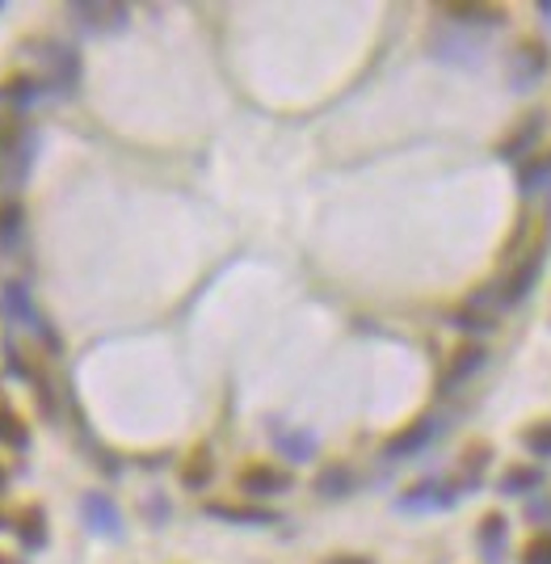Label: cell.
Listing matches in <instances>:
<instances>
[{"instance_id":"30","label":"cell","mask_w":551,"mask_h":564,"mask_svg":"<svg viewBox=\"0 0 551 564\" xmlns=\"http://www.w3.org/2000/svg\"><path fill=\"white\" fill-rule=\"evenodd\" d=\"M325 564H375V561H366V556H332Z\"/></svg>"},{"instance_id":"16","label":"cell","mask_w":551,"mask_h":564,"mask_svg":"<svg viewBox=\"0 0 551 564\" xmlns=\"http://www.w3.org/2000/svg\"><path fill=\"white\" fill-rule=\"evenodd\" d=\"M13 531H17V539L26 543L30 552H38V548L47 543V522H43V510H38V506L17 510V518H13Z\"/></svg>"},{"instance_id":"20","label":"cell","mask_w":551,"mask_h":564,"mask_svg":"<svg viewBox=\"0 0 551 564\" xmlns=\"http://www.w3.org/2000/svg\"><path fill=\"white\" fill-rule=\"evenodd\" d=\"M543 481H548V476H543V468H530V463H526V468H509V472L501 476V493L523 497V493H535Z\"/></svg>"},{"instance_id":"2","label":"cell","mask_w":551,"mask_h":564,"mask_svg":"<svg viewBox=\"0 0 551 564\" xmlns=\"http://www.w3.org/2000/svg\"><path fill=\"white\" fill-rule=\"evenodd\" d=\"M0 312H4V321L9 324L26 329V333L38 337V342H47L51 349H59V337L51 333V324L43 321V312H38V303H34L26 283H4V287H0Z\"/></svg>"},{"instance_id":"14","label":"cell","mask_w":551,"mask_h":564,"mask_svg":"<svg viewBox=\"0 0 551 564\" xmlns=\"http://www.w3.org/2000/svg\"><path fill=\"white\" fill-rule=\"evenodd\" d=\"M446 18L455 26H505V9H496V4H446Z\"/></svg>"},{"instance_id":"4","label":"cell","mask_w":551,"mask_h":564,"mask_svg":"<svg viewBox=\"0 0 551 564\" xmlns=\"http://www.w3.org/2000/svg\"><path fill=\"white\" fill-rule=\"evenodd\" d=\"M68 13L84 34H97V38L122 34L131 26V9L127 4H106V0H77V4H68Z\"/></svg>"},{"instance_id":"1","label":"cell","mask_w":551,"mask_h":564,"mask_svg":"<svg viewBox=\"0 0 551 564\" xmlns=\"http://www.w3.org/2000/svg\"><path fill=\"white\" fill-rule=\"evenodd\" d=\"M34 161V135L17 123V114L0 118V189H22Z\"/></svg>"},{"instance_id":"31","label":"cell","mask_w":551,"mask_h":564,"mask_svg":"<svg viewBox=\"0 0 551 564\" xmlns=\"http://www.w3.org/2000/svg\"><path fill=\"white\" fill-rule=\"evenodd\" d=\"M0 493H4V468H0ZM0 527H4V522H0Z\"/></svg>"},{"instance_id":"21","label":"cell","mask_w":551,"mask_h":564,"mask_svg":"<svg viewBox=\"0 0 551 564\" xmlns=\"http://www.w3.org/2000/svg\"><path fill=\"white\" fill-rule=\"evenodd\" d=\"M43 97V84L30 81V77H17V81H4L0 84V102H9V106H30V102H38Z\"/></svg>"},{"instance_id":"18","label":"cell","mask_w":551,"mask_h":564,"mask_svg":"<svg viewBox=\"0 0 551 564\" xmlns=\"http://www.w3.org/2000/svg\"><path fill=\"white\" fill-rule=\"evenodd\" d=\"M548 186H551V148L539 152V157H530V161L518 169V189H523V194H535V189H548Z\"/></svg>"},{"instance_id":"15","label":"cell","mask_w":551,"mask_h":564,"mask_svg":"<svg viewBox=\"0 0 551 564\" xmlns=\"http://www.w3.org/2000/svg\"><path fill=\"white\" fill-rule=\"evenodd\" d=\"M207 514H211V518H223V522H241V527H270V522H278L274 510H261V506H227V502H211Z\"/></svg>"},{"instance_id":"26","label":"cell","mask_w":551,"mask_h":564,"mask_svg":"<svg viewBox=\"0 0 551 564\" xmlns=\"http://www.w3.org/2000/svg\"><path fill=\"white\" fill-rule=\"evenodd\" d=\"M0 442H13V447H26V442H30L26 426H22V422H17V417H13L4 404H0Z\"/></svg>"},{"instance_id":"10","label":"cell","mask_w":551,"mask_h":564,"mask_svg":"<svg viewBox=\"0 0 551 564\" xmlns=\"http://www.w3.org/2000/svg\"><path fill=\"white\" fill-rule=\"evenodd\" d=\"M539 135H543V114H530V118H523V127L509 135V139H501L496 157H501V161H523L526 152H535Z\"/></svg>"},{"instance_id":"17","label":"cell","mask_w":551,"mask_h":564,"mask_svg":"<svg viewBox=\"0 0 551 564\" xmlns=\"http://www.w3.org/2000/svg\"><path fill=\"white\" fill-rule=\"evenodd\" d=\"M484 367V346H464L455 349V362H450V371H446V379H442V388L450 392L455 383H464L468 376H476Z\"/></svg>"},{"instance_id":"27","label":"cell","mask_w":551,"mask_h":564,"mask_svg":"<svg viewBox=\"0 0 551 564\" xmlns=\"http://www.w3.org/2000/svg\"><path fill=\"white\" fill-rule=\"evenodd\" d=\"M523 564H551V536H535L526 543Z\"/></svg>"},{"instance_id":"24","label":"cell","mask_w":551,"mask_h":564,"mask_svg":"<svg viewBox=\"0 0 551 564\" xmlns=\"http://www.w3.org/2000/svg\"><path fill=\"white\" fill-rule=\"evenodd\" d=\"M211 472H215V463H211V456H207V451H194L190 463L181 468V481H186V488H207V481H211Z\"/></svg>"},{"instance_id":"32","label":"cell","mask_w":551,"mask_h":564,"mask_svg":"<svg viewBox=\"0 0 551 564\" xmlns=\"http://www.w3.org/2000/svg\"><path fill=\"white\" fill-rule=\"evenodd\" d=\"M0 564H4V556H0Z\"/></svg>"},{"instance_id":"13","label":"cell","mask_w":551,"mask_h":564,"mask_svg":"<svg viewBox=\"0 0 551 564\" xmlns=\"http://www.w3.org/2000/svg\"><path fill=\"white\" fill-rule=\"evenodd\" d=\"M434 59H446V64H480V43H471V38H459V34H434Z\"/></svg>"},{"instance_id":"5","label":"cell","mask_w":551,"mask_h":564,"mask_svg":"<svg viewBox=\"0 0 551 564\" xmlns=\"http://www.w3.org/2000/svg\"><path fill=\"white\" fill-rule=\"evenodd\" d=\"M551 68V51L543 43H518L509 55V89L514 93H530L535 84L548 77Z\"/></svg>"},{"instance_id":"7","label":"cell","mask_w":551,"mask_h":564,"mask_svg":"<svg viewBox=\"0 0 551 564\" xmlns=\"http://www.w3.org/2000/svg\"><path fill=\"white\" fill-rule=\"evenodd\" d=\"M438 430H442V422L438 417H417V422H409L400 434H391L384 442V456L387 459H413V456H421L434 438H438Z\"/></svg>"},{"instance_id":"23","label":"cell","mask_w":551,"mask_h":564,"mask_svg":"<svg viewBox=\"0 0 551 564\" xmlns=\"http://www.w3.org/2000/svg\"><path fill=\"white\" fill-rule=\"evenodd\" d=\"M22 241V203H4L0 207V249H13Z\"/></svg>"},{"instance_id":"25","label":"cell","mask_w":551,"mask_h":564,"mask_svg":"<svg viewBox=\"0 0 551 564\" xmlns=\"http://www.w3.org/2000/svg\"><path fill=\"white\" fill-rule=\"evenodd\" d=\"M523 447L530 451V456L551 459V422H539V426H530V430H523Z\"/></svg>"},{"instance_id":"3","label":"cell","mask_w":551,"mask_h":564,"mask_svg":"<svg viewBox=\"0 0 551 564\" xmlns=\"http://www.w3.org/2000/svg\"><path fill=\"white\" fill-rule=\"evenodd\" d=\"M43 93H59V97H72L77 84H81V55L72 51L68 43H47L43 51Z\"/></svg>"},{"instance_id":"12","label":"cell","mask_w":551,"mask_h":564,"mask_svg":"<svg viewBox=\"0 0 551 564\" xmlns=\"http://www.w3.org/2000/svg\"><path fill=\"white\" fill-rule=\"evenodd\" d=\"M505 539H509V522H505V514H484V522H480V531H476V543H480L484 561L489 564L505 561Z\"/></svg>"},{"instance_id":"29","label":"cell","mask_w":551,"mask_h":564,"mask_svg":"<svg viewBox=\"0 0 551 564\" xmlns=\"http://www.w3.org/2000/svg\"><path fill=\"white\" fill-rule=\"evenodd\" d=\"M530 518H551V502H539V506H535V502H530Z\"/></svg>"},{"instance_id":"19","label":"cell","mask_w":551,"mask_h":564,"mask_svg":"<svg viewBox=\"0 0 551 564\" xmlns=\"http://www.w3.org/2000/svg\"><path fill=\"white\" fill-rule=\"evenodd\" d=\"M278 451L286 459H295V463H307V459L316 456V434L312 430H278Z\"/></svg>"},{"instance_id":"28","label":"cell","mask_w":551,"mask_h":564,"mask_svg":"<svg viewBox=\"0 0 551 564\" xmlns=\"http://www.w3.org/2000/svg\"><path fill=\"white\" fill-rule=\"evenodd\" d=\"M455 324H459V329H471V333H489V329H493L489 316H476V312H459Z\"/></svg>"},{"instance_id":"11","label":"cell","mask_w":551,"mask_h":564,"mask_svg":"<svg viewBox=\"0 0 551 564\" xmlns=\"http://www.w3.org/2000/svg\"><path fill=\"white\" fill-rule=\"evenodd\" d=\"M539 274H543V249H530V257H526L523 266L509 274V283H505V296H501V303H518V299L530 296V287L539 283Z\"/></svg>"},{"instance_id":"8","label":"cell","mask_w":551,"mask_h":564,"mask_svg":"<svg viewBox=\"0 0 551 564\" xmlns=\"http://www.w3.org/2000/svg\"><path fill=\"white\" fill-rule=\"evenodd\" d=\"M455 502H459V493H455L446 481H421L417 488H409V493H405L396 506H400V510H409V514H417V510H450Z\"/></svg>"},{"instance_id":"9","label":"cell","mask_w":551,"mask_h":564,"mask_svg":"<svg viewBox=\"0 0 551 564\" xmlns=\"http://www.w3.org/2000/svg\"><path fill=\"white\" fill-rule=\"evenodd\" d=\"M241 488L248 497H278V493L291 488V476L282 468H270V463H248L241 472Z\"/></svg>"},{"instance_id":"22","label":"cell","mask_w":551,"mask_h":564,"mask_svg":"<svg viewBox=\"0 0 551 564\" xmlns=\"http://www.w3.org/2000/svg\"><path fill=\"white\" fill-rule=\"evenodd\" d=\"M316 488H320V497H345L350 488H354V472L350 468H325L320 476H316Z\"/></svg>"},{"instance_id":"6","label":"cell","mask_w":551,"mask_h":564,"mask_svg":"<svg viewBox=\"0 0 551 564\" xmlns=\"http://www.w3.org/2000/svg\"><path fill=\"white\" fill-rule=\"evenodd\" d=\"M81 518L93 536H102V539L122 536V514H118V506L110 502V493H102V488H89L81 497Z\"/></svg>"},{"instance_id":"33","label":"cell","mask_w":551,"mask_h":564,"mask_svg":"<svg viewBox=\"0 0 551 564\" xmlns=\"http://www.w3.org/2000/svg\"><path fill=\"white\" fill-rule=\"evenodd\" d=\"M0 9H4V4H0Z\"/></svg>"}]
</instances>
